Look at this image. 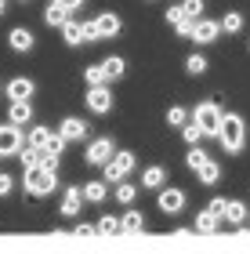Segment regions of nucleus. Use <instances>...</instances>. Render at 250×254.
<instances>
[{
	"label": "nucleus",
	"mask_w": 250,
	"mask_h": 254,
	"mask_svg": "<svg viewBox=\"0 0 250 254\" xmlns=\"http://www.w3.org/2000/svg\"><path fill=\"white\" fill-rule=\"evenodd\" d=\"M218 142L225 153H240L247 145V127H243V117H236V113H225L221 117V131H218Z\"/></svg>",
	"instance_id": "nucleus-1"
},
{
	"label": "nucleus",
	"mask_w": 250,
	"mask_h": 254,
	"mask_svg": "<svg viewBox=\"0 0 250 254\" xmlns=\"http://www.w3.org/2000/svg\"><path fill=\"white\" fill-rule=\"evenodd\" d=\"M54 186H58V178H54V171H48L44 164L26 171V192H29V196H37V200H40V196H51Z\"/></svg>",
	"instance_id": "nucleus-2"
},
{
	"label": "nucleus",
	"mask_w": 250,
	"mask_h": 254,
	"mask_svg": "<svg viewBox=\"0 0 250 254\" xmlns=\"http://www.w3.org/2000/svg\"><path fill=\"white\" fill-rule=\"evenodd\" d=\"M221 117H225V113L214 106V102H200L196 113H192V120L200 124L203 138H218V131H221Z\"/></svg>",
	"instance_id": "nucleus-3"
},
{
	"label": "nucleus",
	"mask_w": 250,
	"mask_h": 254,
	"mask_svg": "<svg viewBox=\"0 0 250 254\" xmlns=\"http://www.w3.org/2000/svg\"><path fill=\"white\" fill-rule=\"evenodd\" d=\"M26 145V138H22V127L18 124H4L0 127V160H7V156H18V149Z\"/></svg>",
	"instance_id": "nucleus-4"
},
{
	"label": "nucleus",
	"mask_w": 250,
	"mask_h": 254,
	"mask_svg": "<svg viewBox=\"0 0 250 254\" xmlns=\"http://www.w3.org/2000/svg\"><path fill=\"white\" fill-rule=\"evenodd\" d=\"M112 153H116V142H112L109 134L105 138H91V142H87V164L91 167H105Z\"/></svg>",
	"instance_id": "nucleus-5"
},
{
	"label": "nucleus",
	"mask_w": 250,
	"mask_h": 254,
	"mask_svg": "<svg viewBox=\"0 0 250 254\" xmlns=\"http://www.w3.org/2000/svg\"><path fill=\"white\" fill-rule=\"evenodd\" d=\"M134 171V153H112L109 156V164H105V182H123Z\"/></svg>",
	"instance_id": "nucleus-6"
},
{
	"label": "nucleus",
	"mask_w": 250,
	"mask_h": 254,
	"mask_svg": "<svg viewBox=\"0 0 250 254\" xmlns=\"http://www.w3.org/2000/svg\"><path fill=\"white\" fill-rule=\"evenodd\" d=\"M87 109H91V113H98V117H105V113L112 109V95H109V87H105V84H98V87H91V91H87Z\"/></svg>",
	"instance_id": "nucleus-7"
},
{
	"label": "nucleus",
	"mask_w": 250,
	"mask_h": 254,
	"mask_svg": "<svg viewBox=\"0 0 250 254\" xmlns=\"http://www.w3.org/2000/svg\"><path fill=\"white\" fill-rule=\"evenodd\" d=\"M156 203H160V211L163 214H178L181 211V207H185V192H181V189H160V192H156Z\"/></svg>",
	"instance_id": "nucleus-8"
},
{
	"label": "nucleus",
	"mask_w": 250,
	"mask_h": 254,
	"mask_svg": "<svg viewBox=\"0 0 250 254\" xmlns=\"http://www.w3.org/2000/svg\"><path fill=\"white\" fill-rule=\"evenodd\" d=\"M58 134L65 138V142H84V138H87V120H80V117H65V120L58 124Z\"/></svg>",
	"instance_id": "nucleus-9"
},
{
	"label": "nucleus",
	"mask_w": 250,
	"mask_h": 254,
	"mask_svg": "<svg viewBox=\"0 0 250 254\" xmlns=\"http://www.w3.org/2000/svg\"><path fill=\"white\" fill-rule=\"evenodd\" d=\"M120 26H123V22H120V15H112V11H101V15L95 18V29H98V37H101V40L116 37Z\"/></svg>",
	"instance_id": "nucleus-10"
},
{
	"label": "nucleus",
	"mask_w": 250,
	"mask_h": 254,
	"mask_svg": "<svg viewBox=\"0 0 250 254\" xmlns=\"http://www.w3.org/2000/svg\"><path fill=\"white\" fill-rule=\"evenodd\" d=\"M218 33H221V22L200 18V22H196V29H192V40H200V44H214V40H218Z\"/></svg>",
	"instance_id": "nucleus-11"
},
{
	"label": "nucleus",
	"mask_w": 250,
	"mask_h": 254,
	"mask_svg": "<svg viewBox=\"0 0 250 254\" xmlns=\"http://www.w3.org/2000/svg\"><path fill=\"white\" fill-rule=\"evenodd\" d=\"M33 91H37V84H33L29 76H15V80H7V98H11V102H18V98H33Z\"/></svg>",
	"instance_id": "nucleus-12"
},
{
	"label": "nucleus",
	"mask_w": 250,
	"mask_h": 254,
	"mask_svg": "<svg viewBox=\"0 0 250 254\" xmlns=\"http://www.w3.org/2000/svg\"><path fill=\"white\" fill-rule=\"evenodd\" d=\"M80 207H84V189L69 186V189H65V196H62V214H65V218H76V214H80Z\"/></svg>",
	"instance_id": "nucleus-13"
},
{
	"label": "nucleus",
	"mask_w": 250,
	"mask_h": 254,
	"mask_svg": "<svg viewBox=\"0 0 250 254\" xmlns=\"http://www.w3.org/2000/svg\"><path fill=\"white\" fill-rule=\"evenodd\" d=\"M7 120L11 124H18V127H26L33 120V106H29V98H18V102H11V109H7Z\"/></svg>",
	"instance_id": "nucleus-14"
},
{
	"label": "nucleus",
	"mask_w": 250,
	"mask_h": 254,
	"mask_svg": "<svg viewBox=\"0 0 250 254\" xmlns=\"http://www.w3.org/2000/svg\"><path fill=\"white\" fill-rule=\"evenodd\" d=\"M7 44H11V51H22V55H26V51H33V33L15 26V29L7 33Z\"/></svg>",
	"instance_id": "nucleus-15"
},
{
	"label": "nucleus",
	"mask_w": 250,
	"mask_h": 254,
	"mask_svg": "<svg viewBox=\"0 0 250 254\" xmlns=\"http://www.w3.org/2000/svg\"><path fill=\"white\" fill-rule=\"evenodd\" d=\"M69 18H73V11H65L58 0H54V4H48V11H44V22H48V26H58V29H62Z\"/></svg>",
	"instance_id": "nucleus-16"
},
{
	"label": "nucleus",
	"mask_w": 250,
	"mask_h": 254,
	"mask_svg": "<svg viewBox=\"0 0 250 254\" xmlns=\"http://www.w3.org/2000/svg\"><path fill=\"white\" fill-rule=\"evenodd\" d=\"M62 40L69 44V48H80V44H87V40H84V26H80L76 18H69V22L62 26Z\"/></svg>",
	"instance_id": "nucleus-17"
},
{
	"label": "nucleus",
	"mask_w": 250,
	"mask_h": 254,
	"mask_svg": "<svg viewBox=\"0 0 250 254\" xmlns=\"http://www.w3.org/2000/svg\"><path fill=\"white\" fill-rule=\"evenodd\" d=\"M225 222H232V225H243L247 218H250V211H247V203H240V200H229L225 203Z\"/></svg>",
	"instance_id": "nucleus-18"
},
{
	"label": "nucleus",
	"mask_w": 250,
	"mask_h": 254,
	"mask_svg": "<svg viewBox=\"0 0 250 254\" xmlns=\"http://www.w3.org/2000/svg\"><path fill=\"white\" fill-rule=\"evenodd\" d=\"M142 186H145V189H163V186H167V167H145Z\"/></svg>",
	"instance_id": "nucleus-19"
},
{
	"label": "nucleus",
	"mask_w": 250,
	"mask_h": 254,
	"mask_svg": "<svg viewBox=\"0 0 250 254\" xmlns=\"http://www.w3.org/2000/svg\"><path fill=\"white\" fill-rule=\"evenodd\" d=\"M218 225H221V214H214L210 207L196 214V233H218Z\"/></svg>",
	"instance_id": "nucleus-20"
},
{
	"label": "nucleus",
	"mask_w": 250,
	"mask_h": 254,
	"mask_svg": "<svg viewBox=\"0 0 250 254\" xmlns=\"http://www.w3.org/2000/svg\"><path fill=\"white\" fill-rule=\"evenodd\" d=\"M84 80L91 87H98V84H109V73H105V62H98V65H87L84 69Z\"/></svg>",
	"instance_id": "nucleus-21"
},
{
	"label": "nucleus",
	"mask_w": 250,
	"mask_h": 254,
	"mask_svg": "<svg viewBox=\"0 0 250 254\" xmlns=\"http://www.w3.org/2000/svg\"><path fill=\"white\" fill-rule=\"evenodd\" d=\"M40 156H44V149H37V145H22L18 149V160H22V167H40Z\"/></svg>",
	"instance_id": "nucleus-22"
},
{
	"label": "nucleus",
	"mask_w": 250,
	"mask_h": 254,
	"mask_svg": "<svg viewBox=\"0 0 250 254\" xmlns=\"http://www.w3.org/2000/svg\"><path fill=\"white\" fill-rule=\"evenodd\" d=\"M142 229H145V218L138 211H127L120 218V233H142Z\"/></svg>",
	"instance_id": "nucleus-23"
},
{
	"label": "nucleus",
	"mask_w": 250,
	"mask_h": 254,
	"mask_svg": "<svg viewBox=\"0 0 250 254\" xmlns=\"http://www.w3.org/2000/svg\"><path fill=\"white\" fill-rule=\"evenodd\" d=\"M196 175H200L203 186H214V182H221V167L214 164V160H207V164H203V167L196 171Z\"/></svg>",
	"instance_id": "nucleus-24"
},
{
	"label": "nucleus",
	"mask_w": 250,
	"mask_h": 254,
	"mask_svg": "<svg viewBox=\"0 0 250 254\" xmlns=\"http://www.w3.org/2000/svg\"><path fill=\"white\" fill-rule=\"evenodd\" d=\"M105 182H87V186H84V200H91V203H101V200H105Z\"/></svg>",
	"instance_id": "nucleus-25"
},
{
	"label": "nucleus",
	"mask_w": 250,
	"mask_h": 254,
	"mask_svg": "<svg viewBox=\"0 0 250 254\" xmlns=\"http://www.w3.org/2000/svg\"><path fill=\"white\" fill-rule=\"evenodd\" d=\"M207 160H210V156H207V153H203V149H200V145H189V156H185V164H189L192 171H200L203 164H207Z\"/></svg>",
	"instance_id": "nucleus-26"
},
{
	"label": "nucleus",
	"mask_w": 250,
	"mask_h": 254,
	"mask_svg": "<svg viewBox=\"0 0 250 254\" xmlns=\"http://www.w3.org/2000/svg\"><path fill=\"white\" fill-rule=\"evenodd\" d=\"M101 236H112V233H120V218H112V214H101V222L95 225Z\"/></svg>",
	"instance_id": "nucleus-27"
},
{
	"label": "nucleus",
	"mask_w": 250,
	"mask_h": 254,
	"mask_svg": "<svg viewBox=\"0 0 250 254\" xmlns=\"http://www.w3.org/2000/svg\"><path fill=\"white\" fill-rule=\"evenodd\" d=\"M221 29L225 33H240L243 29V15H240V11H229V15L221 18Z\"/></svg>",
	"instance_id": "nucleus-28"
},
{
	"label": "nucleus",
	"mask_w": 250,
	"mask_h": 254,
	"mask_svg": "<svg viewBox=\"0 0 250 254\" xmlns=\"http://www.w3.org/2000/svg\"><path fill=\"white\" fill-rule=\"evenodd\" d=\"M181 11H185V18L200 22L203 18V0H181Z\"/></svg>",
	"instance_id": "nucleus-29"
},
{
	"label": "nucleus",
	"mask_w": 250,
	"mask_h": 254,
	"mask_svg": "<svg viewBox=\"0 0 250 254\" xmlns=\"http://www.w3.org/2000/svg\"><path fill=\"white\" fill-rule=\"evenodd\" d=\"M185 69H189L192 76H203V73H207V59H203V55H189V59H185Z\"/></svg>",
	"instance_id": "nucleus-30"
},
{
	"label": "nucleus",
	"mask_w": 250,
	"mask_h": 254,
	"mask_svg": "<svg viewBox=\"0 0 250 254\" xmlns=\"http://www.w3.org/2000/svg\"><path fill=\"white\" fill-rule=\"evenodd\" d=\"M48 138H51V131H48V127H33V131H29V145L48 149Z\"/></svg>",
	"instance_id": "nucleus-31"
},
{
	"label": "nucleus",
	"mask_w": 250,
	"mask_h": 254,
	"mask_svg": "<svg viewBox=\"0 0 250 254\" xmlns=\"http://www.w3.org/2000/svg\"><path fill=\"white\" fill-rule=\"evenodd\" d=\"M181 138H185L189 145H200V138H203L200 124H196V120H192V124H185V127H181Z\"/></svg>",
	"instance_id": "nucleus-32"
},
{
	"label": "nucleus",
	"mask_w": 250,
	"mask_h": 254,
	"mask_svg": "<svg viewBox=\"0 0 250 254\" xmlns=\"http://www.w3.org/2000/svg\"><path fill=\"white\" fill-rule=\"evenodd\" d=\"M116 200L120 203H134V196H138V186H127V182H116Z\"/></svg>",
	"instance_id": "nucleus-33"
},
{
	"label": "nucleus",
	"mask_w": 250,
	"mask_h": 254,
	"mask_svg": "<svg viewBox=\"0 0 250 254\" xmlns=\"http://www.w3.org/2000/svg\"><path fill=\"white\" fill-rule=\"evenodd\" d=\"M105 73H109V80H120V76H123V59H120V55L105 59Z\"/></svg>",
	"instance_id": "nucleus-34"
},
{
	"label": "nucleus",
	"mask_w": 250,
	"mask_h": 254,
	"mask_svg": "<svg viewBox=\"0 0 250 254\" xmlns=\"http://www.w3.org/2000/svg\"><path fill=\"white\" fill-rule=\"evenodd\" d=\"M167 124H170V127H185V124H189V113L181 109V106H174V109L167 113Z\"/></svg>",
	"instance_id": "nucleus-35"
},
{
	"label": "nucleus",
	"mask_w": 250,
	"mask_h": 254,
	"mask_svg": "<svg viewBox=\"0 0 250 254\" xmlns=\"http://www.w3.org/2000/svg\"><path fill=\"white\" fill-rule=\"evenodd\" d=\"M65 145H69V142H65V138L58 134V131H51V138H48V153H54V156H62V149Z\"/></svg>",
	"instance_id": "nucleus-36"
},
{
	"label": "nucleus",
	"mask_w": 250,
	"mask_h": 254,
	"mask_svg": "<svg viewBox=\"0 0 250 254\" xmlns=\"http://www.w3.org/2000/svg\"><path fill=\"white\" fill-rule=\"evenodd\" d=\"M163 15H167V22H170V26H178V22L185 18V11H181V4H170V7L163 11Z\"/></svg>",
	"instance_id": "nucleus-37"
},
{
	"label": "nucleus",
	"mask_w": 250,
	"mask_h": 254,
	"mask_svg": "<svg viewBox=\"0 0 250 254\" xmlns=\"http://www.w3.org/2000/svg\"><path fill=\"white\" fill-rule=\"evenodd\" d=\"M174 29H178V37H192V29H196V22H192V18H181V22H178Z\"/></svg>",
	"instance_id": "nucleus-38"
},
{
	"label": "nucleus",
	"mask_w": 250,
	"mask_h": 254,
	"mask_svg": "<svg viewBox=\"0 0 250 254\" xmlns=\"http://www.w3.org/2000/svg\"><path fill=\"white\" fill-rule=\"evenodd\" d=\"M40 164L48 167V171H58V156L54 153H48V149H44V156H40Z\"/></svg>",
	"instance_id": "nucleus-39"
},
{
	"label": "nucleus",
	"mask_w": 250,
	"mask_h": 254,
	"mask_svg": "<svg viewBox=\"0 0 250 254\" xmlns=\"http://www.w3.org/2000/svg\"><path fill=\"white\" fill-rule=\"evenodd\" d=\"M11 189H15V178H11V175H0V196H11Z\"/></svg>",
	"instance_id": "nucleus-40"
},
{
	"label": "nucleus",
	"mask_w": 250,
	"mask_h": 254,
	"mask_svg": "<svg viewBox=\"0 0 250 254\" xmlns=\"http://www.w3.org/2000/svg\"><path fill=\"white\" fill-rule=\"evenodd\" d=\"M84 40H87V44H91V40H101L98 29H95V22H84Z\"/></svg>",
	"instance_id": "nucleus-41"
},
{
	"label": "nucleus",
	"mask_w": 250,
	"mask_h": 254,
	"mask_svg": "<svg viewBox=\"0 0 250 254\" xmlns=\"http://www.w3.org/2000/svg\"><path fill=\"white\" fill-rule=\"evenodd\" d=\"M58 4H62L65 11H80V7H84V0H58Z\"/></svg>",
	"instance_id": "nucleus-42"
},
{
	"label": "nucleus",
	"mask_w": 250,
	"mask_h": 254,
	"mask_svg": "<svg viewBox=\"0 0 250 254\" xmlns=\"http://www.w3.org/2000/svg\"><path fill=\"white\" fill-rule=\"evenodd\" d=\"M225 203H229V200H221V196H218V200H210V211L214 214H225Z\"/></svg>",
	"instance_id": "nucleus-43"
},
{
	"label": "nucleus",
	"mask_w": 250,
	"mask_h": 254,
	"mask_svg": "<svg viewBox=\"0 0 250 254\" xmlns=\"http://www.w3.org/2000/svg\"><path fill=\"white\" fill-rule=\"evenodd\" d=\"M76 233H80V236H95L98 229H95V225H76Z\"/></svg>",
	"instance_id": "nucleus-44"
},
{
	"label": "nucleus",
	"mask_w": 250,
	"mask_h": 254,
	"mask_svg": "<svg viewBox=\"0 0 250 254\" xmlns=\"http://www.w3.org/2000/svg\"><path fill=\"white\" fill-rule=\"evenodd\" d=\"M4 7H7V0H0V15H4Z\"/></svg>",
	"instance_id": "nucleus-45"
},
{
	"label": "nucleus",
	"mask_w": 250,
	"mask_h": 254,
	"mask_svg": "<svg viewBox=\"0 0 250 254\" xmlns=\"http://www.w3.org/2000/svg\"><path fill=\"white\" fill-rule=\"evenodd\" d=\"M22 4H26V0H22Z\"/></svg>",
	"instance_id": "nucleus-46"
}]
</instances>
